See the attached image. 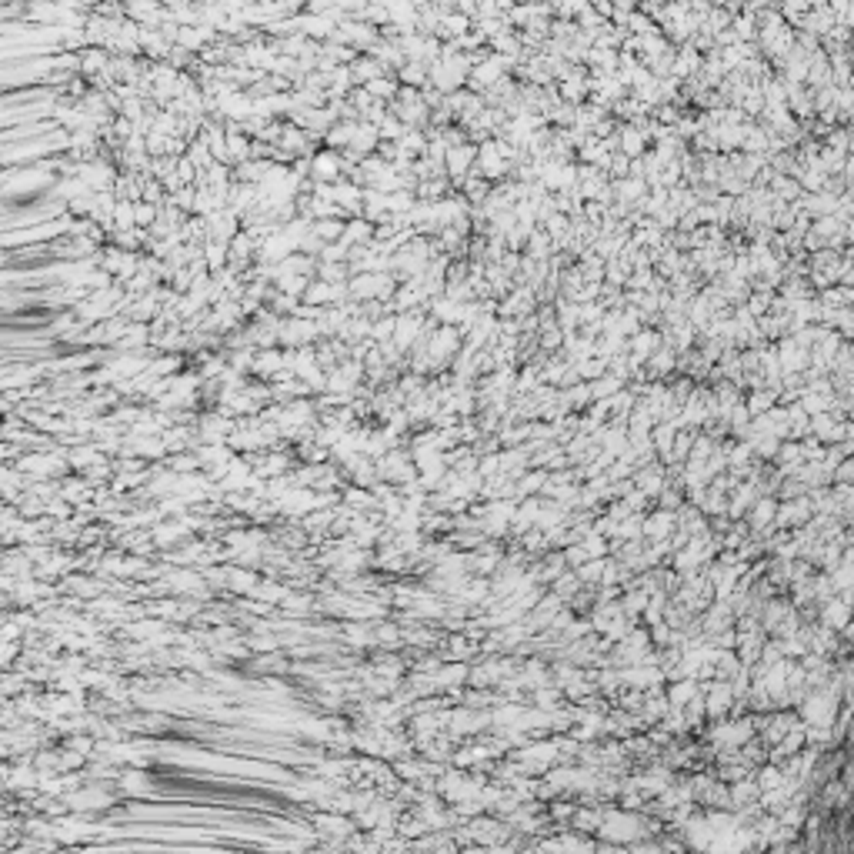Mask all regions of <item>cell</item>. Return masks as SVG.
<instances>
[{"label":"cell","instance_id":"obj_1","mask_svg":"<svg viewBox=\"0 0 854 854\" xmlns=\"http://www.w3.org/2000/svg\"><path fill=\"white\" fill-rule=\"evenodd\" d=\"M601 837H611V841H634L641 834V821L628 811H604L601 818V828H597Z\"/></svg>","mask_w":854,"mask_h":854},{"label":"cell","instance_id":"obj_2","mask_svg":"<svg viewBox=\"0 0 854 854\" xmlns=\"http://www.w3.org/2000/svg\"><path fill=\"white\" fill-rule=\"evenodd\" d=\"M774 511H778V498H758V501L747 507V521L754 531H765L767 524H774Z\"/></svg>","mask_w":854,"mask_h":854},{"label":"cell","instance_id":"obj_3","mask_svg":"<svg viewBox=\"0 0 854 854\" xmlns=\"http://www.w3.org/2000/svg\"><path fill=\"white\" fill-rule=\"evenodd\" d=\"M698 691H701V684H698L694 678H674L671 691L664 694V698H668V707H671V711H681V707L691 701Z\"/></svg>","mask_w":854,"mask_h":854},{"label":"cell","instance_id":"obj_4","mask_svg":"<svg viewBox=\"0 0 854 854\" xmlns=\"http://www.w3.org/2000/svg\"><path fill=\"white\" fill-rule=\"evenodd\" d=\"M671 527H674V511H657L654 517L641 521V534H644L648 541H664Z\"/></svg>","mask_w":854,"mask_h":854},{"label":"cell","instance_id":"obj_5","mask_svg":"<svg viewBox=\"0 0 854 854\" xmlns=\"http://www.w3.org/2000/svg\"><path fill=\"white\" fill-rule=\"evenodd\" d=\"M478 157L474 147H467V144H458V147H447V174L451 177H464L471 171V160Z\"/></svg>","mask_w":854,"mask_h":854},{"label":"cell","instance_id":"obj_6","mask_svg":"<svg viewBox=\"0 0 854 854\" xmlns=\"http://www.w3.org/2000/svg\"><path fill=\"white\" fill-rule=\"evenodd\" d=\"M821 624L824 628H831V631H841V628H848V601L844 597H828V604H824V617H821Z\"/></svg>","mask_w":854,"mask_h":854},{"label":"cell","instance_id":"obj_7","mask_svg":"<svg viewBox=\"0 0 854 854\" xmlns=\"http://www.w3.org/2000/svg\"><path fill=\"white\" fill-rule=\"evenodd\" d=\"M467 681V668L464 664H451V668H438L434 671V684L438 687H451V694H454V684H464Z\"/></svg>","mask_w":854,"mask_h":854},{"label":"cell","instance_id":"obj_8","mask_svg":"<svg viewBox=\"0 0 854 854\" xmlns=\"http://www.w3.org/2000/svg\"><path fill=\"white\" fill-rule=\"evenodd\" d=\"M754 778V784H758V791H771V788H778L781 781H784V771L778 765H767V767H761L758 774H751Z\"/></svg>","mask_w":854,"mask_h":854},{"label":"cell","instance_id":"obj_9","mask_svg":"<svg viewBox=\"0 0 854 854\" xmlns=\"http://www.w3.org/2000/svg\"><path fill=\"white\" fill-rule=\"evenodd\" d=\"M771 187H774V198H781V200H794L798 194H801L798 180H794V177H788V174H774Z\"/></svg>","mask_w":854,"mask_h":854},{"label":"cell","instance_id":"obj_10","mask_svg":"<svg viewBox=\"0 0 854 854\" xmlns=\"http://www.w3.org/2000/svg\"><path fill=\"white\" fill-rule=\"evenodd\" d=\"M774 401H778V394L767 387V391H754L751 394V401H747L745 407H747V414H765V411H771L774 407Z\"/></svg>","mask_w":854,"mask_h":854},{"label":"cell","instance_id":"obj_11","mask_svg":"<svg viewBox=\"0 0 854 854\" xmlns=\"http://www.w3.org/2000/svg\"><path fill=\"white\" fill-rule=\"evenodd\" d=\"M588 391H591L594 401H604V397H611V394H617V391H621V377H614V374H611V377L597 381V384H594V387H588Z\"/></svg>","mask_w":854,"mask_h":854},{"label":"cell","instance_id":"obj_12","mask_svg":"<svg viewBox=\"0 0 854 854\" xmlns=\"http://www.w3.org/2000/svg\"><path fill=\"white\" fill-rule=\"evenodd\" d=\"M621 147H624V153H628V157H637V153L644 151V134L624 131V137H621Z\"/></svg>","mask_w":854,"mask_h":854},{"label":"cell","instance_id":"obj_13","mask_svg":"<svg viewBox=\"0 0 854 854\" xmlns=\"http://www.w3.org/2000/svg\"><path fill=\"white\" fill-rule=\"evenodd\" d=\"M544 481H548V474H544V471H537V474H527L524 484L517 487V494H531V491H541V487H544Z\"/></svg>","mask_w":854,"mask_h":854},{"label":"cell","instance_id":"obj_14","mask_svg":"<svg viewBox=\"0 0 854 854\" xmlns=\"http://www.w3.org/2000/svg\"><path fill=\"white\" fill-rule=\"evenodd\" d=\"M584 561H588V551L581 548V544H577V548H568V551H564V564H568V568H581Z\"/></svg>","mask_w":854,"mask_h":854},{"label":"cell","instance_id":"obj_15","mask_svg":"<svg viewBox=\"0 0 854 854\" xmlns=\"http://www.w3.org/2000/svg\"><path fill=\"white\" fill-rule=\"evenodd\" d=\"M447 30H451V34H460V30H464V17H447Z\"/></svg>","mask_w":854,"mask_h":854},{"label":"cell","instance_id":"obj_16","mask_svg":"<svg viewBox=\"0 0 854 854\" xmlns=\"http://www.w3.org/2000/svg\"><path fill=\"white\" fill-rule=\"evenodd\" d=\"M381 637H384L387 644H394V641H397V637H401V634H397L394 628H384V631H381Z\"/></svg>","mask_w":854,"mask_h":854}]
</instances>
